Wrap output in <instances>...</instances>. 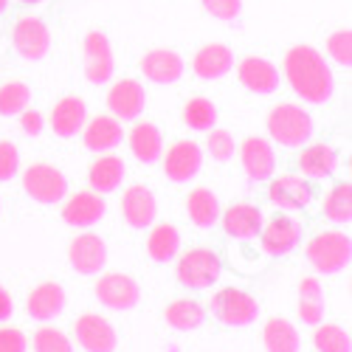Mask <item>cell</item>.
Listing matches in <instances>:
<instances>
[{
	"instance_id": "40",
	"label": "cell",
	"mask_w": 352,
	"mask_h": 352,
	"mask_svg": "<svg viewBox=\"0 0 352 352\" xmlns=\"http://www.w3.org/2000/svg\"><path fill=\"white\" fill-rule=\"evenodd\" d=\"M206 150L214 161H231L234 153H237V144H234V135L228 130H209Z\"/></svg>"
},
{
	"instance_id": "20",
	"label": "cell",
	"mask_w": 352,
	"mask_h": 352,
	"mask_svg": "<svg viewBox=\"0 0 352 352\" xmlns=\"http://www.w3.org/2000/svg\"><path fill=\"white\" fill-rule=\"evenodd\" d=\"M68 307V293L60 282H40L25 299V310L34 321H54Z\"/></svg>"
},
{
	"instance_id": "37",
	"label": "cell",
	"mask_w": 352,
	"mask_h": 352,
	"mask_svg": "<svg viewBox=\"0 0 352 352\" xmlns=\"http://www.w3.org/2000/svg\"><path fill=\"white\" fill-rule=\"evenodd\" d=\"M313 344L318 352H349V336L341 324H316Z\"/></svg>"
},
{
	"instance_id": "38",
	"label": "cell",
	"mask_w": 352,
	"mask_h": 352,
	"mask_svg": "<svg viewBox=\"0 0 352 352\" xmlns=\"http://www.w3.org/2000/svg\"><path fill=\"white\" fill-rule=\"evenodd\" d=\"M34 352H74V344L63 330L40 327L34 333Z\"/></svg>"
},
{
	"instance_id": "21",
	"label": "cell",
	"mask_w": 352,
	"mask_h": 352,
	"mask_svg": "<svg viewBox=\"0 0 352 352\" xmlns=\"http://www.w3.org/2000/svg\"><path fill=\"white\" fill-rule=\"evenodd\" d=\"M240 158H243V169L248 175V181H254V184L268 181L276 169V153L262 135H251L243 141Z\"/></svg>"
},
{
	"instance_id": "29",
	"label": "cell",
	"mask_w": 352,
	"mask_h": 352,
	"mask_svg": "<svg viewBox=\"0 0 352 352\" xmlns=\"http://www.w3.org/2000/svg\"><path fill=\"white\" fill-rule=\"evenodd\" d=\"M186 214H189L192 226H197V228L217 226V220H220V200H217V195L212 189H203V186L192 189L186 195Z\"/></svg>"
},
{
	"instance_id": "18",
	"label": "cell",
	"mask_w": 352,
	"mask_h": 352,
	"mask_svg": "<svg viewBox=\"0 0 352 352\" xmlns=\"http://www.w3.org/2000/svg\"><path fill=\"white\" fill-rule=\"evenodd\" d=\"M107 212V203H104V195L94 192V189H85V192H76L65 200L63 206V220L74 228H91L96 226Z\"/></svg>"
},
{
	"instance_id": "33",
	"label": "cell",
	"mask_w": 352,
	"mask_h": 352,
	"mask_svg": "<svg viewBox=\"0 0 352 352\" xmlns=\"http://www.w3.org/2000/svg\"><path fill=\"white\" fill-rule=\"evenodd\" d=\"M299 318L310 327L321 324L324 318V290L316 276H305L299 282Z\"/></svg>"
},
{
	"instance_id": "5",
	"label": "cell",
	"mask_w": 352,
	"mask_h": 352,
	"mask_svg": "<svg viewBox=\"0 0 352 352\" xmlns=\"http://www.w3.org/2000/svg\"><path fill=\"white\" fill-rule=\"evenodd\" d=\"M23 189L34 203L54 206L68 195V178L51 164H32L23 172Z\"/></svg>"
},
{
	"instance_id": "4",
	"label": "cell",
	"mask_w": 352,
	"mask_h": 352,
	"mask_svg": "<svg viewBox=\"0 0 352 352\" xmlns=\"http://www.w3.org/2000/svg\"><path fill=\"white\" fill-rule=\"evenodd\" d=\"M209 313L226 327H248L259 318V305L251 293L240 290V287H220L212 302H209Z\"/></svg>"
},
{
	"instance_id": "9",
	"label": "cell",
	"mask_w": 352,
	"mask_h": 352,
	"mask_svg": "<svg viewBox=\"0 0 352 352\" xmlns=\"http://www.w3.org/2000/svg\"><path fill=\"white\" fill-rule=\"evenodd\" d=\"M94 293H96L99 305L119 310V313L133 310L141 299V287L130 274H104L102 279H96Z\"/></svg>"
},
{
	"instance_id": "43",
	"label": "cell",
	"mask_w": 352,
	"mask_h": 352,
	"mask_svg": "<svg viewBox=\"0 0 352 352\" xmlns=\"http://www.w3.org/2000/svg\"><path fill=\"white\" fill-rule=\"evenodd\" d=\"M28 338L17 327H0V352H25Z\"/></svg>"
},
{
	"instance_id": "6",
	"label": "cell",
	"mask_w": 352,
	"mask_h": 352,
	"mask_svg": "<svg viewBox=\"0 0 352 352\" xmlns=\"http://www.w3.org/2000/svg\"><path fill=\"white\" fill-rule=\"evenodd\" d=\"M223 274V265L214 251L209 248H192L178 259V282L189 290H206Z\"/></svg>"
},
{
	"instance_id": "14",
	"label": "cell",
	"mask_w": 352,
	"mask_h": 352,
	"mask_svg": "<svg viewBox=\"0 0 352 352\" xmlns=\"http://www.w3.org/2000/svg\"><path fill=\"white\" fill-rule=\"evenodd\" d=\"M71 268L82 276H96L107 265V243L99 234H79L68 245Z\"/></svg>"
},
{
	"instance_id": "28",
	"label": "cell",
	"mask_w": 352,
	"mask_h": 352,
	"mask_svg": "<svg viewBox=\"0 0 352 352\" xmlns=\"http://www.w3.org/2000/svg\"><path fill=\"white\" fill-rule=\"evenodd\" d=\"M130 153L141 164H155L164 155V138L153 122H138L130 130Z\"/></svg>"
},
{
	"instance_id": "19",
	"label": "cell",
	"mask_w": 352,
	"mask_h": 352,
	"mask_svg": "<svg viewBox=\"0 0 352 352\" xmlns=\"http://www.w3.org/2000/svg\"><path fill=\"white\" fill-rule=\"evenodd\" d=\"M184 71H186L184 56L172 48H153L141 60V74L155 85H175L184 76Z\"/></svg>"
},
{
	"instance_id": "3",
	"label": "cell",
	"mask_w": 352,
	"mask_h": 352,
	"mask_svg": "<svg viewBox=\"0 0 352 352\" xmlns=\"http://www.w3.org/2000/svg\"><path fill=\"white\" fill-rule=\"evenodd\" d=\"M307 262L318 271V274H341L349 265V256H352V243L344 231H321L307 243L305 248Z\"/></svg>"
},
{
	"instance_id": "31",
	"label": "cell",
	"mask_w": 352,
	"mask_h": 352,
	"mask_svg": "<svg viewBox=\"0 0 352 352\" xmlns=\"http://www.w3.org/2000/svg\"><path fill=\"white\" fill-rule=\"evenodd\" d=\"M262 344H265L268 352H299L302 338H299V330L287 318L276 316V318H268L265 327H262Z\"/></svg>"
},
{
	"instance_id": "13",
	"label": "cell",
	"mask_w": 352,
	"mask_h": 352,
	"mask_svg": "<svg viewBox=\"0 0 352 352\" xmlns=\"http://www.w3.org/2000/svg\"><path fill=\"white\" fill-rule=\"evenodd\" d=\"M74 336L85 352H116L119 346V336H116L113 324L99 313L79 316L74 324Z\"/></svg>"
},
{
	"instance_id": "1",
	"label": "cell",
	"mask_w": 352,
	"mask_h": 352,
	"mask_svg": "<svg viewBox=\"0 0 352 352\" xmlns=\"http://www.w3.org/2000/svg\"><path fill=\"white\" fill-rule=\"evenodd\" d=\"M285 76H287V85L293 87V94L310 104H324L336 94V76H333L327 60L313 45L299 43V45L287 48Z\"/></svg>"
},
{
	"instance_id": "41",
	"label": "cell",
	"mask_w": 352,
	"mask_h": 352,
	"mask_svg": "<svg viewBox=\"0 0 352 352\" xmlns=\"http://www.w3.org/2000/svg\"><path fill=\"white\" fill-rule=\"evenodd\" d=\"M20 169V150L12 141H0V184H9Z\"/></svg>"
},
{
	"instance_id": "45",
	"label": "cell",
	"mask_w": 352,
	"mask_h": 352,
	"mask_svg": "<svg viewBox=\"0 0 352 352\" xmlns=\"http://www.w3.org/2000/svg\"><path fill=\"white\" fill-rule=\"evenodd\" d=\"M12 313H14V302H12V296H9V290L0 285V321H9Z\"/></svg>"
},
{
	"instance_id": "10",
	"label": "cell",
	"mask_w": 352,
	"mask_h": 352,
	"mask_svg": "<svg viewBox=\"0 0 352 352\" xmlns=\"http://www.w3.org/2000/svg\"><path fill=\"white\" fill-rule=\"evenodd\" d=\"M302 240V223L296 217H287V214H276L268 223H262L259 231V245L268 256H285L293 248L299 245Z\"/></svg>"
},
{
	"instance_id": "2",
	"label": "cell",
	"mask_w": 352,
	"mask_h": 352,
	"mask_svg": "<svg viewBox=\"0 0 352 352\" xmlns=\"http://www.w3.org/2000/svg\"><path fill=\"white\" fill-rule=\"evenodd\" d=\"M316 133V119L299 104H276L268 113V135L282 144L285 150H299V146L310 144Z\"/></svg>"
},
{
	"instance_id": "12",
	"label": "cell",
	"mask_w": 352,
	"mask_h": 352,
	"mask_svg": "<svg viewBox=\"0 0 352 352\" xmlns=\"http://www.w3.org/2000/svg\"><path fill=\"white\" fill-rule=\"evenodd\" d=\"M316 197V186L310 178H296V175H282V178L271 181L268 200L282 212H302L307 209Z\"/></svg>"
},
{
	"instance_id": "30",
	"label": "cell",
	"mask_w": 352,
	"mask_h": 352,
	"mask_svg": "<svg viewBox=\"0 0 352 352\" xmlns=\"http://www.w3.org/2000/svg\"><path fill=\"white\" fill-rule=\"evenodd\" d=\"M164 318L172 330H181V333H192V330H200L206 324V310H203L200 302L195 299H175L166 305L164 310Z\"/></svg>"
},
{
	"instance_id": "8",
	"label": "cell",
	"mask_w": 352,
	"mask_h": 352,
	"mask_svg": "<svg viewBox=\"0 0 352 352\" xmlns=\"http://www.w3.org/2000/svg\"><path fill=\"white\" fill-rule=\"evenodd\" d=\"M203 169V150L184 138V141H175L169 150L164 153V175L172 184H189L197 178V172Z\"/></svg>"
},
{
	"instance_id": "46",
	"label": "cell",
	"mask_w": 352,
	"mask_h": 352,
	"mask_svg": "<svg viewBox=\"0 0 352 352\" xmlns=\"http://www.w3.org/2000/svg\"><path fill=\"white\" fill-rule=\"evenodd\" d=\"M20 3H25V6H40V3H48V0H20Z\"/></svg>"
},
{
	"instance_id": "15",
	"label": "cell",
	"mask_w": 352,
	"mask_h": 352,
	"mask_svg": "<svg viewBox=\"0 0 352 352\" xmlns=\"http://www.w3.org/2000/svg\"><path fill=\"white\" fill-rule=\"evenodd\" d=\"M122 214H124V223L135 231H144L150 228L158 217V200L153 195L150 186L144 184H135L130 189H124L122 195Z\"/></svg>"
},
{
	"instance_id": "44",
	"label": "cell",
	"mask_w": 352,
	"mask_h": 352,
	"mask_svg": "<svg viewBox=\"0 0 352 352\" xmlns=\"http://www.w3.org/2000/svg\"><path fill=\"white\" fill-rule=\"evenodd\" d=\"M20 127H23V133L25 135H32V138H37L43 130H45V116L40 113V110H23L20 113Z\"/></svg>"
},
{
	"instance_id": "22",
	"label": "cell",
	"mask_w": 352,
	"mask_h": 352,
	"mask_svg": "<svg viewBox=\"0 0 352 352\" xmlns=\"http://www.w3.org/2000/svg\"><path fill=\"white\" fill-rule=\"evenodd\" d=\"M85 122H87V104H85L82 96H63L60 102L54 104L51 119H48L51 130L60 135V138L79 135L82 127H85Z\"/></svg>"
},
{
	"instance_id": "47",
	"label": "cell",
	"mask_w": 352,
	"mask_h": 352,
	"mask_svg": "<svg viewBox=\"0 0 352 352\" xmlns=\"http://www.w3.org/2000/svg\"><path fill=\"white\" fill-rule=\"evenodd\" d=\"M6 9H9V0H0V17L6 14Z\"/></svg>"
},
{
	"instance_id": "24",
	"label": "cell",
	"mask_w": 352,
	"mask_h": 352,
	"mask_svg": "<svg viewBox=\"0 0 352 352\" xmlns=\"http://www.w3.org/2000/svg\"><path fill=\"white\" fill-rule=\"evenodd\" d=\"M85 146L91 153H110L124 141V127L116 116H96L85 127Z\"/></svg>"
},
{
	"instance_id": "7",
	"label": "cell",
	"mask_w": 352,
	"mask_h": 352,
	"mask_svg": "<svg viewBox=\"0 0 352 352\" xmlns=\"http://www.w3.org/2000/svg\"><path fill=\"white\" fill-rule=\"evenodd\" d=\"M12 45L14 51L28 63H40L45 60V54L51 48V32L48 25L34 17V14H25L12 25Z\"/></svg>"
},
{
	"instance_id": "39",
	"label": "cell",
	"mask_w": 352,
	"mask_h": 352,
	"mask_svg": "<svg viewBox=\"0 0 352 352\" xmlns=\"http://www.w3.org/2000/svg\"><path fill=\"white\" fill-rule=\"evenodd\" d=\"M327 54L341 68H349V63H352V34H349V28H341V32H333L327 37Z\"/></svg>"
},
{
	"instance_id": "36",
	"label": "cell",
	"mask_w": 352,
	"mask_h": 352,
	"mask_svg": "<svg viewBox=\"0 0 352 352\" xmlns=\"http://www.w3.org/2000/svg\"><path fill=\"white\" fill-rule=\"evenodd\" d=\"M32 102V87L25 82H6L0 85V116H20Z\"/></svg>"
},
{
	"instance_id": "16",
	"label": "cell",
	"mask_w": 352,
	"mask_h": 352,
	"mask_svg": "<svg viewBox=\"0 0 352 352\" xmlns=\"http://www.w3.org/2000/svg\"><path fill=\"white\" fill-rule=\"evenodd\" d=\"M237 79L245 91H251L256 96L274 94L282 82L279 68L271 60H265V56H245V60L237 65Z\"/></svg>"
},
{
	"instance_id": "34",
	"label": "cell",
	"mask_w": 352,
	"mask_h": 352,
	"mask_svg": "<svg viewBox=\"0 0 352 352\" xmlns=\"http://www.w3.org/2000/svg\"><path fill=\"white\" fill-rule=\"evenodd\" d=\"M184 122L195 133H209L217 124V107L206 96H195L184 104Z\"/></svg>"
},
{
	"instance_id": "23",
	"label": "cell",
	"mask_w": 352,
	"mask_h": 352,
	"mask_svg": "<svg viewBox=\"0 0 352 352\" xmlns=\"http://www.w3.org/2000/svg\"><path fill=\"white\" fill-rule=\"evenodd\" d=\"M262 223H265V217H262V212L256 206H251V203H234V206H228L223 212V231L231 240L259 237Z\"/></svg>"
},
{
	"instance_id": "25",
	"label": "cell",
	"mask_w": 352,
	"mask_h": 352,
	"mask_svg": "<svg viewBox=\"0 0 352 352\" xmlns=\"http://www.w3.org/2000/svg\"><path fill=\"white\" fill-rule=\"evenodd\" d=\"M231 68H234V54H231L228 45H220V43L203 45V48L195 54V60H192V71H195V76L209 79V82L226 76Z\"/></svg>"
},
{
	"instance_id": "26",
	"label": "cell",
	"mask_w": 352,
	"mask_h": 352,
	"mask_svg": "<svg viewBox=\"0 0 352 352\" xmlns=\"http://www.w3.org/2000/svg\"><path fill=\"white\" fill-rule=\"evenodd\" d=\"M299 169L305 178L310 181H321V178H330V175H336L338 169V150L330 144H310L302 150L299 155Z\"/></svg>"
},
{
	"instance_id": "32",
	"label": "cell",
	"mask_w": 352,
	"mask_h": 352,
	"mask_svg": "<svg viewBox=\"0 0 352 352\" xmlns=\"http://www.w3.org/2000/svg\"><path fill=\"white\" fill-rule=\"evenodd\" d=\"M181 251V231L172 223L150 226V237H146V254L155 262H172Z\"/></svg>"
},
{
	"instance_id": "35",
	"label": "cell",
	"mask_w": 352,
	"mask_h": 352,
	"mask_svg": "<svg viewBox=\"0 0 352 352\" xmlns=\"http://www.w3.org/2000/svg\"><path fill=\"white\" fill-rule=\"evenodd\" d=\"M324 217L330 223H338V226L349 223V217H352V189H349L346 181L327 192V197H324Z\"/></svg>"
},
{
	"instance_id": "11",
	"label": "cell",
	"mask_w": 352,
	"mask_h": 352,
	"mask_svg": "<svg viewBox=\"0 0 352 352\" xmlns=\"http://www.w3.org/2000/svg\"><path fill=\"white\" fill-rule=\"evenodd\" d=\"M85 54V76L94 85H104L113 79L116 60H113V45L102 32H87L82 40Z\"/></svg>"
},
{
	"instance_id": "27",
	"label": "cell",
	"mask_w": 352,
	"mask_h": 352,
	"mask_svg": "<svg viewBox=\"0 0 352 352\" xmlns=\"http://www.w3.org/2000/svg\"><path fill=\"white\" fill-rule=\"evenodd\" d=\"M122 181H124V161L119 155L102 153L91 164V169H87V184H91V189L99 192V195L116 192V189L122 186Z\"/></svg>"
},
{
	"instance_id": "42",
	"label": "cell",
	"mask_w": 352,
	"mask_h": 352,
	"mask_svg": "<svg viewBox=\"0 0 352 352\" xmlns=\"http://www.w3.org/2000/svg\"><path fill=\"white\" fill-rule=\"evenodd\" d=\"M200 3L214 20H223V23L237 20L243 12V0H200Z\"/></svg>"
},
{
	"instance_id": "17",
	"label": "cell",
	"mask_w": 352,
	"mask_h": 352,
	"mask_svg": "<svg viewBox=\"0 0 352 352\" xmlns=\"http://www.w3.org/2000/svg\"><path fill=\"white\" fill-rule=\"evenodd\" d=\"M146 94L138 79H119L107 91V107L119 122H133L144 113Z\"/></svg>"
}]
</instances>
